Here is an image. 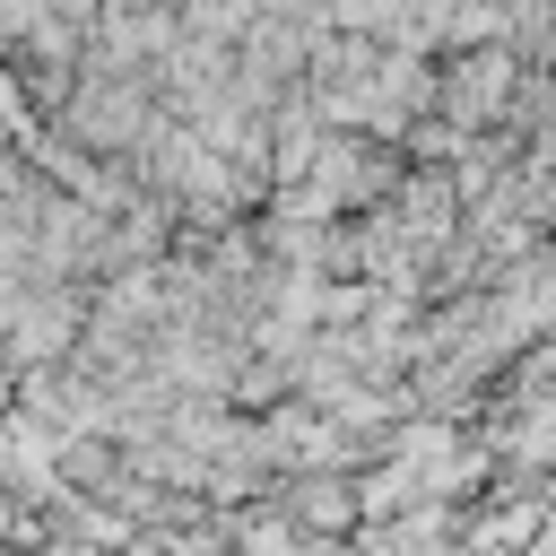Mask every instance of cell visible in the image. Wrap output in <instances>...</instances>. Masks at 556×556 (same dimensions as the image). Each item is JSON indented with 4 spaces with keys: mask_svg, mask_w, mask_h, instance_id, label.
I'll return each instance as SVG.
<instances>
[{
    "mask_svg": "<svg viewBox=\"0 0 556 556\" xmlns=\"http://www.w3.org/2000/svg\"><path fill=\"white\" fill-rule=\"evenodd\" d=\"M235 556H295V530H287L278 513H252V521L235 530Z\"/></svg>",
    "mask_w": 556,
    "mask_h": 556,
    "instance_id": "7a4b0ae2",
    "label": "cell"
},
{
    "mask_svg": "<svg viewBox=\"0 0 556 556\" xmlns=\"http://www.w3.org/2000/svg\"><path fill=\"white\" fill-rule=\"evenodd\" d=\"M0 530H17V513H9V495H0Z\"/></svg>",
    "mask_w": 556,
    "mask_h": 556,
    "instance_id": "3957f363",
    "label": "cell"
},
{
    "mask_svg": "<svg viewBox=\"0 0 556 556\" xmlns=\"http://www.w3.org/2000/svg\"><path fill=\"white\" fill-rule=\"evenodd\" d=\"M287 513H295L304 530H330V539H348V521H356V495H348L339 478H295Z\"/></svg>",
    "mask_w": 556,
    "mask_h": 556,
    "instance_id": "6da1fadb",
    "label": "cell"
}]
</instances>
